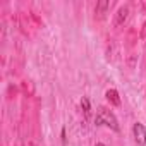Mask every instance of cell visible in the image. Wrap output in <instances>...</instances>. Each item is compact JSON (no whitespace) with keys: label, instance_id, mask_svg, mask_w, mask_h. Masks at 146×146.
Masks as SVG:
<instances>
[{"label":"cell","instance_id":"cell-7","mask_svg":"<svg viewBox=\"0 0 146 146\" xmlns=\"http://www.w3.org/2000/svg\"><path fill=\"white\" fill-rule=\"evenodd\" d=\"M96 146H105V144H96Z\"/></svg>","mask_w":146,"mask_h":146},{"label":"cell","instance_id":"cell-2","mask_svg":"<svg viewBox=\"0 0 146 146\" xmlns=\"http://www.w3.org/2000/svg\"><path fill=\"white\" fill-rule=\"evenodd\" d=\"M132 137L136 141L137 146H144L146 144V129L141 122H136L132 125Z\"/></svg>","mask_w":146,"mask_h":146},{"label":"cell","instance_id":"cell-1","mask_svg":"<svg viewBox=\"0 0 146 146\" xmlns=\"http://www.w3.org/2000/svg\"><path fill=\"white\" fill-rule=\"evenodd\" d=\"M95 124H96V125H107V127L113 129L115 132H119V131H120L117 117L113 115V112H110V110H108V108H105V107H100V108L96 110Z\"/></svg>","mask_w":146,"mask_h":146},{"label":"cell","instance_id":"cell-6","mask_svg":"<svg viewBox=\"0 0 146 146\" xmlns=\"http://www.w3.org/2000/svg\"><path fill=\"white\" fill-rule=\"evenodd\" d=\"M81 108L84 110V115L88 117L90 112H91V103H90V100H88L86 96H83V100H81Z\"/></svg>","mask_w":146,"mask_h":146},{"label":"cell","instance_id":"cell-5","mask_svg":"<svg viewBox=\"0 0 146 146\" xmlns=\"http://www.w3.org/2000/svg\"><path fill=\"white\" fill-rule=\"evenodd\" d=\"M127 14H129V9L127 7H120L119 11H117V17H115V24L117 26H120L125 19H127Z\"/></svg>","mask_w":146,"mask_h":146},{"label":"cell","instance_id":"cell-4","mask_svg":"<svg viewBox=\"0 0 146 146\" xmlns=\"http://www.w3.org/2000/svg\"><path fill=\"white\" fill-rule=\"evenodd\" d=\"M108 9H110V2H108V0H102V2H98L96 7H95V14L103 16V14H107Z\"/></svg>","mask_w":146,"mask_h":146},{"label":"cell","instance_id":"cell-3","mask_svg":"<svg viewBox=\"0 0 146 146\" xmlns=\"http://www.w3.org/2000/svg\"><path fill=\"white\" fill-rule=\"evenodd\" d=\"M105 96H107V100H108L113 107H119V105H120V96H119V91H117V90H113V88L108 90V91L105 93Z\"/></svg>","mask_w":146,"mask_h":146}]
</instances>
